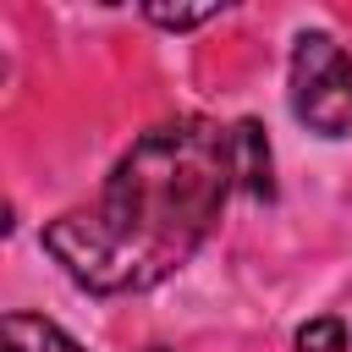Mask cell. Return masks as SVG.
Segmentation results:
<instances>
[{"label":"cell","instance_id":"cell-1","mask_svg":"<svg viewBox=\"0 0 352 352\" xmlns=\"http://www.w3.org/2000/svg\"><path fill=\"white\" fill-rule=\"evenodd\" d=\"M231 176V132L214 121L187 116L154 126L116 160L94 209L44 226V248L88 292H148L198 253Z\"/></svg>","mask_w":352,"mask_h":352},{"label":"cell","instance_id":"cell-2","mask_svg":"<svg viewBox=\"0 0 352 352\" xmlns=\"http://www.w3.org/2000/svg\"><path fill=\"white\" fill-rule=\"evenodd\" d=\"M292 110L308 132H352V55L330 33H302L292 50Z\"/></svg>","mask_w":352,"mask_h":352},{"label":"cell","instance_id":"cell-3","mask_svg":"<svg viewBox=\"0 0 352 352\" xmlns=\"http://www.w3.org/2000/svg\"><path fill=\"white\" fill-rule=\"evenodd\" d=\"M0 336H6V352H82L60 324H50L38 314H6Z\"/></svg>","mask_w":352,"mask_h":352},{"label":"cell","instance_id":"cell-4","mask_svg":"<svg viewBox=\"0 0 352 352\" xmlns=\"http://www.w3.org/2000/svg\"><path fill=\"white\" fill-rule=\"evenodd\" d=\"M231 160H236V176L248 192H270V143H264V126L258 121H242L231 126Z\"/></svg>","mask_w":352,"mask_h":352},{"label":"cell","instance_id":"cell-5","mask_svg":"<svg viewBox=\"0 0 352 352\" xmlns=\"http://www.w3.org/2000/svg\"><path fill=\"white\" fill-rule=\"evenodd\" d=\"M297 352H346L341 319H308V324L297 330Z\"/></svg>","mask_w":352,"mask_h":352},{"label":"cell","instance_id":"cell-6","mask_svg":"<svg viewBox=\"0 0 352 352\" xmlns=\"http://www.w3.org/2000/svg\"><path fill=\"white\" fill-rule=\"evenodd\" d=\"M209 16H220V6H148V22H160V28H198V22H209Z\"/></svg>","mask_w":352,"mask_h":352}]
</instances>
